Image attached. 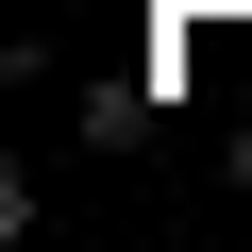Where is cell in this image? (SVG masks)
I'll return each instance as SVG.
<instances>
[{
  "label": "cell",
  "instance_id": "obj_1",
  "mask_svg": "<svg viewBox=\"0 0 252 252\" xmlns=\"http://www.w3.org/2000/svg\"><path fill=\"white\" fill-rule=\"evenodd\" d=\"M235 202H252V118H235Z\"/></svg>",
  "mask_w": 252,
  "mask_h": 252
}]
</instances>
